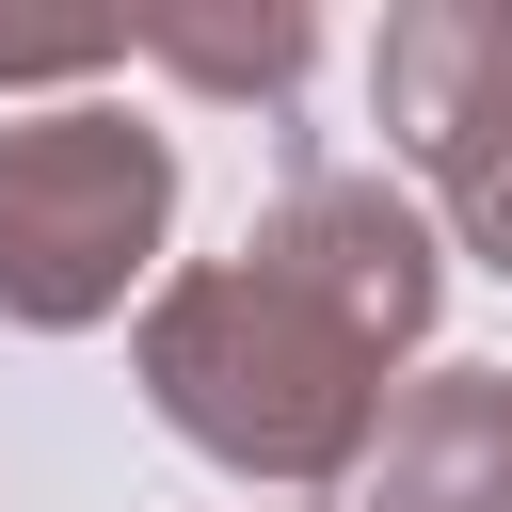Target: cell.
<instances>
[{
  "instance_id": "4",
  "label": "cell",
  "mask_w": 512,
  "mask_h": 512,
  "mask_svg": "<svg viewBox=\"0 0 512 512\" xmlns=\"http://www.w3.org/2000/svg\"><path fill=\"white\" fill-rule=\"evenodd\" d=\"M240 256H256V272H288V288H304L336 336H368L384 368L448 320V240H432V208H416L400 176H368V160H304Z\"/></svg>"
},
{
  "instance_id": "5",
  "label": "cell",
  "mask_w": 512,
  "mask_h": 512,
  "mask_svg": "<svg viewBox=\"0 0 512 512\" xmlns=\"http://www.w3.org/2000/svg\"><path fill=\"white\" fill-rule=\"evenodd\" d=\"M336 512H512V368L384 384V432H368Z\"/></svg>"
},
{
  "instance_id": "1",
  "label": "cell",
  "mask_w": 512,
  "mask_h": 512,
  "mask_svg": "<svg viewBox=\"0 0 512 512\" xmlns=\"http://www.w3.org/2000/svg\"><path fill=\"white\" fill-rule=\"evenodd\" d=\"M128 368H144V416L192 464H224L240 496H352V464L384 432V352L336 336L256 256L160 272V304L128 320Z\"/></svg>"
},
{
  "instance_id": "2",
  "label": "cell",
  "mask_w": 512,
  "mask_h": 512,
  "mask_svg": "<svg viewBox=\"0 0 512 512\" xmlns=\"http://www.w3.org/2000/svg\"><path fill=\"white\" fill-rule=\"evenodd\" d=\"M160 240H176V128H144L128 96L0 112V320L16 336H96L128 320V288L160 304Z\"/></svg>"
},
{
  "instance_id": "3",
  "label": "cell",
  "mask_w": 512,
  "mask_h": 512,
  "mask_svg": "<svg viewBox=\"0 0 512 512\" xmlns=\"http://www.w3.org/2000/svg\"><path fill=\"white\" fill-rule=\"evenodd\" d=\"M368 112L432 176L448 240L512 288V0H400L368 48Z\"/></svg>"
},
{
  "instance_id": "6",
  "label": "cell",
  "mask_w": 512,
  "mask_h": 512,
  "mask_svg": "<svg viewBox=\"0 0 512 512\" xmlns=\"http://www.w3.org/2000/svg\"><path fill=\"white\" fill-rule=\"evenodd\" d=\"M304 48H320L304 16H256V32H240V16H176V32H144V64H176V80H208V96H288Z\"/></svg>"
}]
</instances>
